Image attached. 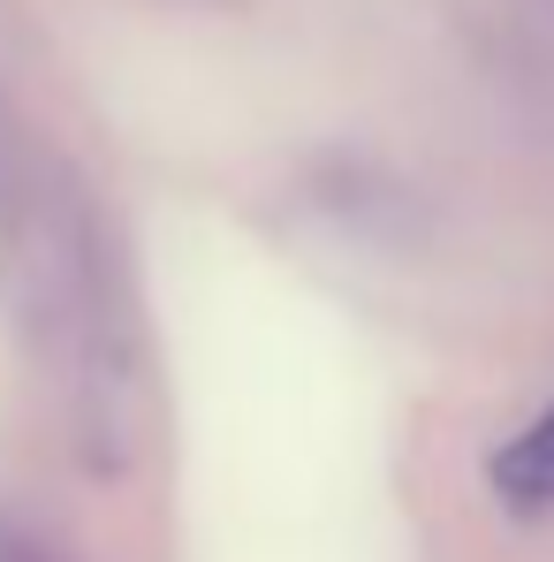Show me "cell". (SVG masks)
<instances>
[{"label": "cell", "mask_w": 554, "mask_h": 562, "mask_svg": "<svg viewBox=\"0 0 554 562\" xmlns=\"http://www.w3.org/2000/svg\"><path fill=\"white\" fill-rule=\"evenodd\" d=\"M486 486H494V502L517 509V517H547V509H554V403L532 418V426H517V434L494 449Z\"/></svg>", "instance_id": "obj_1"}, {"label": "cell", "mask_w": 554, "mask_h": 562, "mask_svg": "<svg viewBox=\"0 0 554 562\" xmlns=\"http://www.w3.org/2000/svg\"><path fill=\"white\" fill-rule=\"evenodd\" d=\"M0 562H61V555L38 548V540H0Z\"/></svg>", "instance_id": "obj_2"}]
</instances>
